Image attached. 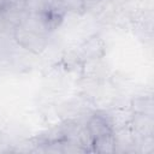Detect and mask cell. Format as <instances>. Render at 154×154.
<instances>
[{
  "instance_id": "6da1fadb",
  "label": "cell",
  "mask_w": 154,
  "mask_h": 154,
  "mask_svg": "<svg viewBox=\"0 0 154 154\" xmlns=\"http://www.w3.org/2000/svg\"><path fill=\"white\" fill-rule=\"evenodd\" d=\"M13 37L16 42L24 49L34 53V54H41L47 45H48V36L35 32L32 30H29L24 28L23 25L14 26L13 30Z\"/></svg>"
},
{
  "instance_id": "7a4b0ae2",
  "label": "cell",
  "mask_w": 154,
  "mask_h": 154,
  "mask_svg": "<svg viewBox=\"0 0 154 154\" xmlns=\"http://www.w3.org/2000/svg\"><path fill=\"white\" fill-rule=\"evenodd\" d=\"M106 53V43L102 37L99 35H94L85 40L81 47H79V54L81 58L87 60H93V59H101L103 58Z\"/></svg>"
},
{
  "instance_id": "3957f363",
  "label": "cell",
  "mask_w": 154,
  "mask_h": 154,
  "mask_svg": "<svg viewBox=\"0 0 154 154\" xmlns=\"http://www.w3.org/2000/svg\"><path fill=\"white\" fill-rule=\"evenodd\" d=\"M116 152H132L135 150V146L137 138L140 137L131 128V125L120 128L113 131Z\"/></svg>"
},
{
  "instance_id": "277c9868",
  "label": "cell",
  "mask_w": 154,
  "mask_h": 154,
  "mask_svg": "<svg viewBox=\"0 0 154 154\" xmlns=\"http://www.w3.org/2000/svg\"><path fill=\"white\" fill-rule=\"evenodd\" d=\"M102 114L107 119L112 131L130 125L134 117V112L130 107H116L107 112H102Z\"/></svg>"
},
{
  "instance_id": "5b68a950",
  "label": "cell",
  "mask_w": 154,
  "mask_h": 154,
  "mask_svg": "<svg viewBox=\"0 0 154 154\" xmlns=\"http://www.w3.org/2000/svg\"><path fill=\"white\" fill-rule=\"evenodd\" d=\"M85 128H87V131H88L89 136L91 137V140L113 132L112 128L109 126L107 119L105 118V116L102 113L93 114L88 119V122L85 124Z\"/></svg>"
},
{
  "instance_id": "8992f818",
  "label": "cell",
  "mask_w": 154,
  "mask_h": 154,
  "mask_svg": "<svg viewBox=\"0 0 154 154\" xmlns=\"http://www.w3.org/2000/svg\"><path fill=\"white\" fill-rule=\"evenodd\" d=\"M130 125L132 130L141 137L153 136V130H154L153 116H148L143 113H134Z\"/></svg>"
},
{
  "instance_id": "52a82bcc",
  "label": "cell",
  "mask_w": 154,
  "mask_h": 154,
  "mask_svg": "<svg viewBox=\"0 0 154 154\" xmlns=\"http://www.w3.org/2000/svg\"><path fill=\"white\" fill-rule=\"evenodd\" d=\"M91 152L96 153H116L113 132L96 137L91 142Z\"/></svg>"
},
{
  "instance_id": "ba28073f",
  "label": "cell",
  "mask_w": 154,
  "mask_h": 154,
  "mask_svg": "<svg viewBox=\"0 0 154 154\" xmlns=\"http://www.w3.org/2000/svg\"><path fill=\"white\" fill-rule=\"evenodd\" d=\"M130 108L134 113L153 116V99L150 96H138L131 100Z\"/></svg>"
},
{
  "instance_id": "9c48e42d",
  "label": "cell",
  "mask_w": 154,
  "mask_h": 154,
  "mask_svg": "<svg viewBox=\"0 0 154 154\" xmlns=\"http://www.w3.org/2000/svg\"><path fill=\"white\" fill-rule=\"evenodd\" d=\"M1 13H20L26 11V0H5L0 7Z\"/></svg>"
},
{
  "instance_id": "30bf717a",
  "label": "cell",
  "mask_w": 154,
  "mask_h": 154,
  "mask_svg": "<svg viewBox=\"0 0 154 154\" xmlns=\"http://www.w3.org/2000/svg\"><path fill=\"white\" fill-rule=\"evenodd\" d=\"M60 4L65 10L76 13H82L85 10L84 0H60Z\"/></svg>"
},
{
  "instance_id": "8fae6325",
  "label": "cell",
  "mask_w": 154,
  "mask_h": 154,
  "mask_svg": "<svg viewBox=\"0 0 154 154\" xmlns=\"http://www.w3.org/2000/svg\"><path fill=\"white\" fill-rule=\"evenodd\" d=\"M4 1H5V0H0V7H1V5L4 4Z\"/></svg>"
},
{
  "instance_id": "7c38bea8",
  "label": "cell",
  "mask_w": 154,
  "mask_h": 154,
  "mask_svg": "<svg viewBox=\"0 0 154 154\" xmlns=\"http://www.w3.org/2000/svg\"><path fill=\"white\" fill-rule=\"evenodd\" d=\"M0 18H1V11H0Z\"/></svg>"
}]
</instances>
